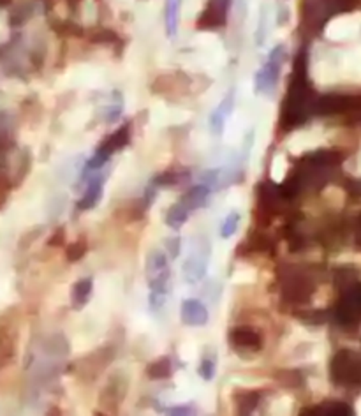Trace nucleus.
<instances>
[{"instance_id": "nucleus-1", "label": "nucleus", "mask_w": 361, "mask_h": 416, "mask_svg": "<svg viewBox=\"0 0 361 416\" xmlns=\"http://www.w3.org/2000/svg\"><path fill=\"white\" fill-rule=\"evenodd\" d=\"M148 280V304L154 312L163 309L164 302H166L167 289H169V261L163 251H151L147 257V266H145Z\"/></svg>"}, {"instance_id": "nucleus-2", "label": "nucleus", "mask_w": 361, "mask_h": 416, "mask_svg": "<svg viewBox=\"0 0 361 416\" xmlns=\"http://www.w3.org/2000/svg\"><path fill=\"white\" fill-rule=\"evenodd\" d=\"M286 62H288V46L286 44L273 46V50L270 51L264 64L256 73V78H254V89L257 93L275 92L280 73H282V67Z\"/></svg>"}, {"instance_id": "nucleus-3", "label": "nucleus", "mask_w": 361, "mask_h": 416, "mask_svg": "<svg viewBox=\"0 0 361 416\" xmlns=\"http://www.w3.org/2000/svg\"><path fill=\"white\" fill-rule=\"evenodd\" d=\"M233 0H208L198 18V28L201 30H217L228 21Z\"/></svg>"}, {"instance_id": "nucleus-4", "label": "nucleus", "mask_w": 361, "mask_h": 416, "mask_svg": "<svg viewBox=\"0 0 361 416\" xmlns=\"http://www.w3.org/2000/svg\"><path fill=\"white\" fill-rule=\"evenodd\" d=\"M210 257V245L205 244L203 247H194L191 256L183 263V275L189 284H196L205 277L206 266Z\"/></svg>"}, {"instance_id": "nucleus-5", "label": "nucleus", "mask_w": 361, "mask_h": 416, "mask_svg": "<svg viewBox=\"0 0 361 416\" xmlns=\"http://www.w3.org/2000/svg\"><path fill=\"white\" fill-rule=\"evenodd\" d=\"M83 180H85V183H86V189H85V192H83V198L80 199L78 208L80 210H92L93 206H98L102 199L106 175L101 172H95Z\"/></svg>"}, {"instance_id": "nucleus-6", "label": "nucleus", "mask_w": 361, "mask_h": 416, "mask_svg": "<svg viewBox=\"0 0 361 416\" xmlns=\"http://www.w3.org/2000/svg\"><path fill=\"white\" fill-rule=\"evenodd\" d=\"M180 319L187 327H205L208 323V311L198 298H187L180 305Z\"/></svg>"}, {"instance_id": "nucleus-7", "label": "nucleus", "mask_w": 361, "mask_h": 416, "mask_svg": "<svg viewBox=\"0 0 361 416\" xmlns=\"http://www.w3.org/2000/svg\"><path fill=\"white\" fill-rule=\"evenodd\" d=\"M233 109H234V90L231 89L230 92L225 93L224 99L219 102L217 108L212 111L210 118H208V124H210V129L215 136H221L222 132H224L225 122H228V118L231 117Z\"/></svg>"}, {"instance_id": "nucleus-8", "label": "nucleus", "mask_w": 361, "mask_h": 416, "mask_svg": "<svg viewBox=\"0 0 361 416\" xmlns=\"http://www.w3.org/2000/svg\"><path fill=\"white\" fill-rule=\"evenodd\" d=\"M182 0H164V28L169 39H175L178 34V16Z\"/></svg>"}, {"instance_id": "nucleus-9", "label": "nucleus", "mask_w": 361, "mask_h": 416, "mask_svg": "<svg viewBox=\"0 0 361 416\" xmlns=\"http://www.w3.org/2000/svg\"><path fill=\"white\" fill-rule=\"evenodd\" d=\"M191 214H192L191 208H189V206H187L185 203L182 201V199H178V201H176L175 205L171 206L169 210H167V214H166V224L169 226V228L173 231L182 230V226L185 224L187 221H189Z\"/></svg>"}, {"instance_id": "nucleus-10", "label": "nucleus", "mask_w": 361, "mask_h": 416, "mask_svg": "<svg viewBox=\"0 0 361 416\" xmlns=\"http://www.w3.org/2000/svg\"><path fill=\"white\" fill-rule=\"evenodd\" d=\"M210 191L212 189L206 186V183H199V186L189 189V191H187L180 199H182V201L185 203V205L189 206L192 212H194L205 205L206 199H208V196H210Z\"/></svg>"}, {"instance_id": "nucleus-11", "label": "nucleus", "mask_w": 361, "mask_h": 416, "mask_svg": "<svg viewBox=\"0 0 361 416\" xmlns=\"http://www.w3.org/2000/svg\"><path fill=\"white\" fill-rule=\"evenodd\" d=\"M92 289H93V280L90 277H85V279H80L73 288V305L74 309H82L85 307L86 302L92 296Z\"/></svg>"}, {"instance_id": "nucleus-12", "label": "nucleus", "mask_w": 361, "mask_h": 416, "mask_svg": "<svg viewBox=\"0 0 361 416\" xmlns=\"http://www.w3.org/2000/svg\"><path fill=\"white\" fill-rule=\"evenodd\" d=\"M234 343H237V346L241 347H249V350H252V347H259L261 346V338L257 337V334H254L250 328H238L237 332L233 334Z\"/></svg>"}, {"instance_id": "nucleus-13", "label": "nucleus", "mask_w": 361, "mask_h": 416, "mask_svg": "<svg viewBox=\"0 0 361 416\" xmlns=\"http://www.w3.org/2000/svg\"><path fill=\"white\" fill-rule=\"evenodd\" d=\"M240 214L238 212H231V214L225 215L224 221L221 222V238H224V240H228V238L233 237L234 233H237L238 226H240Z\"/></svg>"}, {"instance_id": "nucleus-14", "label": "nucleus", "mask_w": 361, "mask_h": 416, "mask_svg": "<svg viewBox=\"0 0 361 416\" xmlns=\"http://www.w3.org/2000/svg\"><path fill=\"white\" fill-rule=\"evenodd\" d=\"M198 372L205 381H212V379H214L215 372H217V358H215L214 353L203 356Z\"/></svg>"}, {"instance_id": "nucleus-15", "label": "nucleus", "mask_w": 361, "mask_h": 416, "mask_svg": "<svg viewBox=\"0 0 361 416\" xmlns=\"http://www.w3.org/2000/svg\"><path fill=\"white\" fill-rule=\"evenodd\" d=\"M148 372H150V377H154V379H160V377L169 376V372H171L169 358H163V360H159V362L151 363L150 369H148Z\"/></svg>"}, {"instance_id": "nucleus-16", "label": "nucleus", "mask_w": 361, "mask_h": 416, "mask_svg": "<svg viewBox=\"0 0 361 416\" xmlns=\"http://www.w3.org/2000/svg\"><path fill=\"white\" fill-rule=\"evenodd\" d=\"M164 245H166V253L169 257H178L180 254V238L178 237H173V238H166L164 240Z\"/></svg>"}, {"instance_id": "nucleus-17", "label": "nucleus", "mask_w": 361, "mask_h": 416, "mask_svg": "<svg viewBox=\"0 0 361 416\" xmlns=\"http://www.w3.org/2000/svg\"><path fill=\"white\" fill-rule=\"evenodd\" d=\"M167 413H169V415H192L194 409L187 408V406H178V408H169Z\"/></svg>"}]
</instances>
